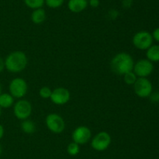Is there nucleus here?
<instances>
[{"label": "nucleus", "instance_id": "obj_1", "mask_svg": "<svg viewBox=\"0 0 159 159\" xmlns=\"http://www.w3.org/2000/svg\"><path fill=\"white\" fill-rule=\"evenodd\" d=\"M134 61L129 53L120 52L115 55L110 62L111 70L115 74L124 76L128 72L133 71Z\"/></svg>", "mask_w": 159, "mask_h": 159}, {"label": "nucleus", "instance_id": "obj_2", "mask_svg": "<svg viewBox=\"0 0 159 159\" xmlns=\"http://www.w3.org/2000/svg\"><path fill=\"white\" fill-rule=\"evenodd\" d=\"M4 62L5 68L8 71L12 73H17L25 70L27 65L28 59L23 51H15L9 53Z\"/></svg>", "mask_w": 159, "mask_h": 159}, {"label": "nucleus", "instance_id": "obj_3", "mask_svg": "<svg viewBox=\"0 0 159 159\" xmlns=\"http://www.w3.org/2000/svg\"><path fill=\"white\" fill-rule=\"evenodd\" d=\"M153 37L151 33L146 31H141L137 32L132 38L134 46L139 50L146 51L153 45Z\"/></svg>", "mask_w": 159, "mask_h": 159}, {"label": "nucleus", "instance_id": "obj_4", "mask_svg": "<svg viewBox=\"0 0 159 159\" xmlns=\"http://www.w3.org/2000/svg\"><path fill=\"white\" fill-rule=\"evenodd\" d=\"M9 94L14 98L22 99L26 96L28 90V85L26 81L21 77L14 78L11 80L9 86Z\"/></svg>", "mask_w": 159, "mask_h": 159}, {"label": "nucleus", "instance_id": "obj_5", "mask_svg": "<svg viewBox=\"0 0 159 159\" xmlns=\"http://www.w3.org/2000/svg\"><path fill=\"white\" fill-rule=\"evenodd\" d=\"M47 127L53 133H61L65 129V122L60 115L57 113H51L45 118Z\"/></svg>", "mask_w": 159, "mask_h": 159}, {"label": "nucleus", "instance_id": "obj_6", "mask_svg": "<svg viewBox=\"0 0 159 159\" xmlns=\"http://www.w3.org/2000/svg\"><path fill=\"white\" fill-rule=\"evenodd\" d=\"M111 136L109 132L101 131L92 139L91 147L96 151H104L111 144Z\"/></svg>", "mask_w": 159, "mask_h": 159}, {"label": "nucleus", "instance_id": "obj_7", "mask_svg": "<svg viewBox=\"0 0 159 159\" xmlns=\"http://www.w3.org/2000/svg\"><path fill=\"white\" fill-rule=\"evenodd\" d=\"M32 105L27 100L19 99L13 104V113L16 118L20 120L29 118L32 113Z\"/></svg>", "mask_w": 159, "mask_h": 159}, {"label": "nucleus", "instance_id": "obj_8", "mask_svg": "<svg viewBox=\"0 0 159 159\" xmlns=\"http://www.w3.org/2000/svg\"><path fill=\"white\" fill-rule=\"evenodd\" d=\"M133 86L134 93L141 98H148L153 91L152 83L148 78L138 77Z\"/></svg>", "mask_w": 159, "mask_h": 159}, {"label": "nucleus", "instance_id": "obj_9", "mask_svg": "<svg viewBox=\"0 0 159 159\" xmlns=\"http://www.w3.org/2000/svg\"><path fill=\"white\" fill-rule=\"evenodd\" d=\"M154 71L153 62L147 59H139L134 62L133 68V72L138 77L147 78Z\"/></svg>", "mask_w": 159, "mask_h": 159}, {"label": "nucleus", "instance_id": "obj_10", "mask_svg": "<svg viewBox=\"0 0 159 159\" xmlns=\"http://www.w3.org/2000/svg\"><path fill=\"white\" fill-rule=\"evenodd\" d=\"M73 142L79 145L85 144L92 138V132L89 127L85 126H80L76 127L71 134Z\"/></svg>", "mask_w": 159, "mask_h": 159}, {"label": "nucleus", "instance_id": "obj_11", "mask_svg": "<svg viewBox=\"0 0 159 159\" xmlns=\"http://www.w3.org/2000/svg\"><path fill=\"white\" fill-rule=\"evenodd\" d=\"M71 94L69 90L65 87H57L52 90L51 95V101L57 105H64L69 101Z\"/></svg>", "mask_w": 159, "mask_h": 159}, {"label": "nucleus", "instance_id": "obj_12", "mask_svg": "<svg viewBox=\"0 0 159 159\" xmlns=\"http://www.w3.org/2000/svg\"><path fill=\"white\" fill-rule=\"evenodd\" d=\"M88 0H68V8L71 12L79 13L88 7Z\"/></svg>", "mask_w": 159, "mask_h": 159}, {"label": "nucleus", "instance_id": "obj_13", "mask_svg": "<svg viewBox=\"0 0 159 159\" xmlns=\"http://www.w3.org/2000/svg\"><path fill=\"white\" fill-rule=\"evenodd\" d=\"M46 12L43 8L34 9L31 13V20L34 24H41L46 20Z\"/></svg>", "mask_w": 159, "mask_h": 159}, {"label": "nucleus", "instance_id": "obj_14", "mask_svg": "<svg viewBox=\"0 0 159 159\" xmlns=\"http://www.w3.org/2000/svg\"><path fill=\"white\" fill-rule=\"evenodd\" d=\"M147 59L152 62H159V45H152L146 50Z\"/></svg>", "mask_w": 159, "mask_h": 159}, {"label": "nucleus", "instance_id": "obj_15", "mask_svg": "<svg viewBox=\"0 0 159 159\" xmlns=\"http://www.w3.org/2000/svg\"><path fill=\"white\" fill-rule=\"evenodd\" d=\"M14 104V98L9 93L0 94V107L2 108H9Z\"/></svg>", "mask_w": 159, "mask_h": 159}, {"label": "nucleus", "instance_id": "obj_16", "mask_svg": "<svg viewBox=\"0 0 159 159\" xmlns=\"http://www.w3.org/2000/svg\"><path fill=\"white\" fill-rule=\"evenodd\" d=\"M21 129L27 134H32L36 131V126L34 121L31 119L26 118V119L22 120V123L20 124Z\"/></svg>", "mask_w": 159, "mask_h": 159}, {"label": "nucleus", "instance_id": "obj_17", "mask_svg": "<svg viewBox=\"0 0 159 159\" xmlns=\"http://www.w3.org/2000/svg\"><path fill=\"white\" fill-rule=\"evenodd\" d=\"M23 2L28 8L32 9L42 8L45 4V0H23Z\"/></svg>", "mask_w": 159, "mask_h": 159}, {"label": "nucleus", "instance_id": "obj_18", "mask_svg": "<svg viewBox=\"0 0 159 159\" xmlns=\"http://www.w3.org/2000/svg\"><path fill=\"white\" fill-rule=\"evenodd\" d=\"M79 151H80V147L75 142H71L67 147V152L71 156H76Z\"/></svg>", "mask_w": 159, "mask_h": 159}, {"label": "nucleus", "instance_id": "obj_19", "mask_svg": "<svg viewBox=\"0 0 159 159\" xmlns=\"http://www.w3.org/2000/svg\"><path fill=\"white\" fill-rule=\"evenodd\" d=\"M123 76H124V82H125L127 85H134V84L136 82L137 79L138 78L133 71H130L125 73Z\"/></svg>", "mask_w": 159, "mask_h": 159}, {"label": "nucleus", "instance_id": "obj_20", "mask_svg": "<svg viewBox=\"0 0 159 159\" xmlns=\"http://www.w3.org/2000/svg\"><path fill=\"white\" fill-rule=\"evenodd\" d=\"M65 2V0H45V4L51 9L60 8Z\"/></svg>", "mask_w": 159, "mask_h": 159}, {"label": "nucleus", "instance_id": "obj_21", "mask_svg": "<svg viewBox=\"0 0 159 159\" xmlns=\"http://www.w3.org/2000/svg\"><path fill=\"white\" fill-rule=\"evenodd\" d=\"M51 93H52V90H51V88L46 87V86L42 87L39 90V95H40V98H43V99H48V98H51Z\"/></svg>", "mask_w": 159, "mask_h": 159}, {"label": "nucleus", "instance_id": "obj_22", "mask_svg": "<svg viewBox=\"0 0 159 159\" xmlns=\"http://www.w3.org/2000/svg\"><path fill=\"white\" fill-rule=\"evenodd\" d=\"M148 98L152 103H159V91H152Z\"/></svg>", "mask_w": 159, "mask_h": 159}, {"label": "nucleus", "instance_id": "obj_23", "mask_svg": "<svg viewBox=\"0 0 159 159\" xmlns=\"http://www.w3.org/2000/svg\"><path fill=\"white\" fill-rule=\"evenodd\" d=\"M152 35V37H153V40L159 43V27L155 28V29L154 30Z\"/></svg>", "mask_w": 159, "mask_h": 159}, {"label": "nucleus", "instance_id": "obj_24", "mask_svg": "<svg viewBox=\"0 0 159 159\" xmlns=\"http://www.w3.org/2000/svg\"><path fill=\"white\" fill-rule=\"evenodd\" d=\"M88 4L93 8H97L99 6V0H88Z\"/></svg>", "mask_w": 159, "mask_h": 159}, {"label": "nucleus", "instance_id": "obj_25", "mask_svg": "<svg viewBox=\"0 0 159 159\" xmlns=\"http://www.w3.org/2000/svg\"><path fill=\"white\" fill-rule=\"evenodd\" d=\"M122 4L125 8H130L133 4V0H122Z\"/></svg>", "mask_w": 159, "mask_h": 159}, {"label": "nucleus", "instance_id": "obj_26", "mask_svg": "<svg viewBox=\"0 0 159 159\" xmlns=\"http://www.w3.org/2000/svg\"><path fill=\"white\" fill-rule=\"evenodd\" d=\"M5 69V62L1 57H0V73L3 71V70Z\"/></svg>", "mask_w": 159, "mask_h": 159}, {"label": "nucleus", "instance_id": "obj_27", "mask_svg": "<svg viewBox=\"0 0 159 159\" xmlns=\"http://www.w3.org/2000/svg\"><path fill=\"white\" fill-rule=\"evenodd\" d=\"M4 132H5L4 127L2 126V125L0 124V140H1V139L3 137V136H4Z\"/></svg>", "mask_w": 159, "mask_h": 159}, {"label": "nucleus", "instance_id": "obj_28", "mask_svg": "<svg viewBox=\"0 0 159 159\" xmlns=\"http://www.w3.org/2000/svg\"><path fill=\"white\" fill-rule=\"evenodd\" d=\"M2 148L1 144H0V157H1L2 155Z\"/></svg>", "mask_w": 159, "mask_h": 159}, {"label": "nucleus", "instance_id": "obj_29", "mask_svg": "<svg viewBox=\"0 0 159 159\" xmlns=\"http://www.w3.org/2000/svg\"><path fill=\"white\" fill-rule=\"evenodd\" d=\"M2 94V87H1V84H0V94Z\"/></svg>", "mask_w": 159, "mask_h": 159}, {"label": "nucleus", "instance_id": "obj_30", "mask_svg": "<svg viewBox=\"0 0 159 159\" xmlns=\"http://www.w3.org/2000/svg\"><path fill=\"white\" fill-rule=\"evenodd\" d=\"M1 115H2V108L0 107V116H1Z\"/></svg>", "mask_w": 159, "mask_h": 159}, {"label": "nucleus", "instance_id": "obj_31", "mask_svg": "<svg viewBox=\"0 0 159 159\" xmlns=\"http://www.w3.org/2000/svg\"><path fill=\"white\" fill-rule=\"evenodd\" d=\"M158 83H159V80H158Z\"/></svg>", "mask_w": 159, "mask_h": 159}]
</instances>
